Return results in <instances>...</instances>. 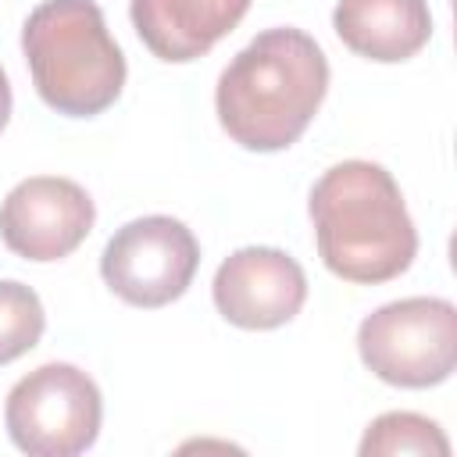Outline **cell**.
<instances>
[{
    "label": "cell",
    "instance_id": "6da1fadb",
    "mask_svg": "<svg viewBox=\"0 0 457 457\" xmlns=\"http://www.w3.org/2000/svg\"><path fill=\"white\" fill-rule=\"evenodd\" d=\"M328 93V61L314 36L282 25L253 36L221 71L218 121L232 143L257 154L293 146Z\"/></svg>",
    "mask_w": 457,
    "mask_h": 457
},
{
    "label": "cell",
    "instance_id": "7a4b0ae2",
    "mask_svg": "<svg viewBox=\"0 0 457 457\" xmlns=\"http://www.w3.org/2000/svg\"><path fill=\"white\" fill-rule=\"evenodd\" d=\"M311 221L321 264L357 286L403 275L418 253V232L396 179L375 161L332 164L311 189Z\"/></svg>",
    "mask_w": 457,
    "mask_h": 457
},
{
    "label": "cell",
    "instance_id": "3957f363",
    "mask_svg": "<svg viewBox=\"0 0 457 457\" xmlns=\"http://www.w3.org/2000/svg\"><path fill=\"white\" fill-rule=\"evenodd\" d=\"M32 86L68 118L107 111L125 86V54L93 0H43L21 29Z\"/></svg>",
    "mask_w": 457,
    "mask_h": 457
},
{
    "label": "cell",
    "instance_id": "277c9868",
    "mask_svg": "<svg viewBox=\"0 0 457 457\" xmlns=\"http://www.w3.org/2000/svg\"><path fill=\"white\" fill-rule=\"evenodd\" d=\"M357 353L389 386H439L457 368V307L443 296L393 300L361 321Z\"/></svg>",
    "mask_w": 457,
    "mask_h": 457
},
{
    "label": "cell",
    "instance_id": "5b68a950",
    "mask_svg": "<svg viewBox=\"0 0 457 457\" xmlns=\"http://www.w3.org/2000/svg\"><path fill=\"white\" fill-rule=\"evenodd\" d=\"M104 400L96 382L64 361L39 364L18 378L4 403L11 443L29 457H75L100 436Z\"/></svg>",
    "mask_w": 457,
    "mask_h": 457
},
{
    "label": "cell",
    "instance_id": "8992f818",
    "mask_svg": "<svg viewBox=\"0 0 457 457\" xmlns=\"http://www.w3.org/2000/svg\"><path fill=\"white\" fill-rule=\"evenodd\" d=\"M196 264V236L168 214H146L121 225L100 253L107 289L132 307H164L179 300L189 289Z\"/></svg>",
    "mask_w": 457,
    "mask_h": 457
},
{
    "label": "cell",
    "instance_id": "52a82bcc",
    "mask_svg": "<svg viewBox=\"0 0 457 457\" xmlns=\"http://www.w3.org/2000/svg\"><path fill=\"white\" fill-rule=\"evenodd\" d=\"M96 207L89 193L61 175H32L0 204V236L25 261H61L89 236Z\"/></svg>",
    "mask_w": 457,
    "mask_h": 457
},
{
    "label": "cell",
    "instance_id": "ba28073f",
    "mask_svg": "<svg viewBox=\"0 0 457 457\" xmlns=\"http://www.w3.org/2000/svg\"><path fill=\"white\" fill-rule=\"evenodd\" d=\"M214 307L236 328H278L293 321L307 300V275L278 246H243L214 271Z\"/></svg>",
    "mask_w": 457,
    "mask_h": 457
},
{
    "label": "cell",
    "instance_id": "9c48e42d",
    "mask_svg": "<svg viewBox=\"0 0 457 457\" xmlns=\"http://www.w3.org/2000/svg\"><path fill=\"white\" fill-rule=\"evenodd\" d=\"M246 11L250 0H129L139 39L168 64L204 57L243 21Z\"/></svg>",
    "mask_w": 457,
    "mask_h": 457
},
{
    "label": "cell",
    "instance_id": "30bf717a",
    "mask_svg": "<svg viewBox=\"0 0 457 457\" xmlns=\"http://www.w3.org/2000/svg\"><path fill=\"white\" fill-rule=\"evenodd\" d=\"M332 25L353 54L378 64L414 57L432 36V14L425 0H339Z\"/></svg>",
    "mask_w": 457,
    "mask_h": 457
},
{
    "label": "cell",
    "instance_id": "8fae6325",
    "mask_svg": "<svg viewBox=\"0 0 457 457\" xmlns=\"http://www.w3.org/2000/svg\"><path fill=\"white\" fill-rule=\"evenodd\" d=\"M396 453H418V457H446L450 439L443 428L414 411H389L378 414L361 439V457H396Z\"/></svg>",
    "mask_w": 457,
    "mask_h": 457
},
{
    "label": "cell",
    "instance_id": "7c38bea8",
    "mask_svg": "<svg viewBox=\"0 0 457 457\" xmlns=\"http://www.w3.org/2000/svg\"><path fill=\"white\" fill-rule=\"evenodd\" d=\"M46 328L43 303L36 289L14 278H0V364L29 353Z\"/></svg>",
    "mask_w": 457,
    "mask_h": 457
},
{
    "label": "cell",
    "instance_id": "4fadbf2b",
    "mask_svg": "<svg viewBox=\"0 0 457 457\" xmlns=\"http://www.w3.org/2000/svg\"><path fill=\"white\" fill-rule=\"evenodd\" d=\"M7 118H11V82H7V75L0 68V129L7 125Z\"/></svg>",
    "mask_w": 457,
    "mask_h": 457
}]
</instances>
